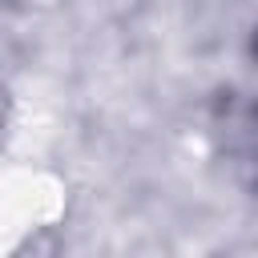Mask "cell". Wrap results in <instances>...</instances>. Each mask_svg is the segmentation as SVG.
Returning a JSON list of instances; mask_svg holds the SVG:
<instances>
[{
    "mask_svg": "<svg viewBox=\"0 0 258 258\" xmlns=\"http://www.w3.org/2000/svg\"><path fill=\"white\" fill-rule=\"evenodd\" d=\"M254 52H258V40H254Z\"/></svg>",
    "mask_w": 258,
    "mask_h": 258,
    "instance_id": "obj_1",
    "label": "cell"
}]
</instances>
